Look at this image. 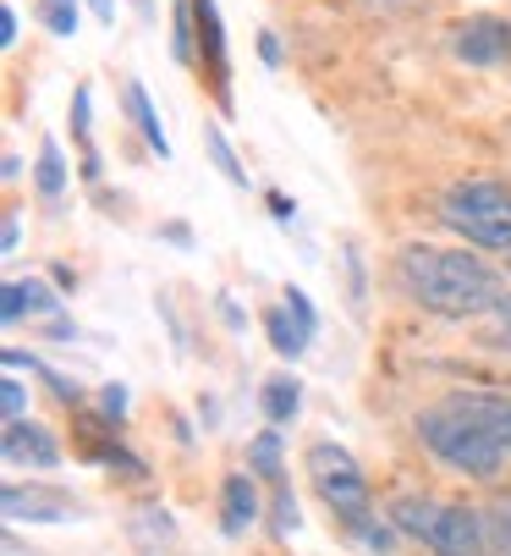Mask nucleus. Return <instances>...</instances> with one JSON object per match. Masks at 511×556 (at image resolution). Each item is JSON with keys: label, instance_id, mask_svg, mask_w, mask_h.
<instances>
[{"label": "nucleus", "instance_id": "nucleus-18", "mask_svg": "<svg viewBox=\"0 0 511 556\" xmlns=\"http://www.w3.org/2000/svg\"><path fill=\"white\" fill-rule=\"evenodd\" d=\"M199 50V17H193V0H177V12H170V55H177L182 66L193 61Z\"/></svg>", "mask_w": 511, "mask_h": 556}, {"label": "nucleus", "instance_id": "nucleus-10", "mask_svg": "<svg viewBox=\"0 0 511 556\" xmlns=\"http://www.w3.org/2000/svg\"><path fill=\"white\" fill-rule=\"evenodd\" d=\"M259 518V491H253V473H231L220 485V534L226 540H242Z\"/></svg>", "mask_w": 511, "mask_h": 556}, {"label": "nucleus", "instance_id": "nucleus-36", "mask_svg": "<svg viewBox=\"0 0 511 556\" xmlns=\"http://www.w3.org/2000/svg\"><path fill=\"white\" fill-rule=\"evenodd\" d=\"M506 265H511V249H506Z\"/></svg>", "mask_w": 511, "mask_h": 556}, {"label": "nucleus", "instance_id": "nucleus-35", "mask_svg": "<svg viewBox=\"0 0 511 556\" xmlns=\"http://www.w3.org/2000/svg\"><path fill=\"white\" fill-rule=\"evenodd\" d=\"M270 210H276V220H292V204H286L281 193H270Z\"/></svg>", "mask_w": 511, "mask_h": 556}, {"label": "nucleus", "instance_id": "nucleus-7", "mask_svg": "<svg viewBox=\"0 0 511 556\" xmlns=\"http://www.w3.org/2000/svg\"><path fill=\"white\" fill-rule=\"evenodd\" d=\"M193 17H199V50H204V66H209V89L215 100L231 111V55H226V23L215 12V0H193Z\"/></svg>", "mask_w": 511, "mask_h": 556}, {"label": "nucleus", "instance_id": "nucleus-26", "mask_svg": "<svg viewBox=\"0 0 511 556\" xmlns=\"http://www.w3.org/2000/svg\"><path fill=\"white\" fill-rule=\"evenodd\" d=\"M270 507H276V534H292V529L303 523V518H297V496L286 491V480L276 485V502H270Z\"/></svg>", "mask_w": 511, "mask_h": 556}, {"label": "nucleus", "instance_id": "nucleus-1", "mask_svg": "<svg viewBox=\"0 0 511 556\" xmlns=\"http://www.w3.org/2000/svg\"><path fill=\"white\" fill-rule=\"evenodd\" d=\"M396 287L418 308L440 314V320H484V314H495L500 298H506L500 270H489L478 254L430 249V243H412V249L396 254Z\"/></svg>", "mask_w": 511, "mask_h": 556}, {"label": "nucleus", "instance_id": "nucleus-13", "mask_svg": "<svg viewBox=\"0 0 511 556\" xmlns=\"http://www.w3.org/2000/svg\"><path fill=\"white\" fill-rule=\"evenodd\" d=\"M259 403H265V419L270 425H292L303 414V380L297 375H270L265 391H259Z\"/></svg>", "mask_w": 511, "mask_h": 556}, {"label": "nucleus", "instance_id": "nucleus-34", "mask_svg": "<svg viewBox=\"0 0 511 556\" xmlns=\"http://www.w3.org/2000/svg\"><path fill=\"white\" fill-rule=\"evenodd\" d=\"M89 7H94L100 23H116V0H89Z\"/></svg>", "mask_w": 511, "mask_h": 556}, {"label": "nucleus", "instance_id": "nucleus-5", "mask_svg": "<svg viewBox=\"0 0 511 556\" xmlns=\"http://www.w3.org/2000/svg\"><path fill=\"white\" fill-rule=\"evenodd\" d=\"M430 556H489V513L468 502H440V518L423 534Z\"/></svg>", "mask_w": 511, "mask_h": 556}, {"label": "nucleus", "instance_id": "nucleus-21", "mask_svg": "<svg viewBox=\"0 0 511 556\" xmlns=\"http://www.w3.org/2000/svg\"><path fill=\"white\" fill-rule=\"evenodd\" d=\"M204 143H209V154H215L220 177H226L231 188H247V172H242V161H237V149L226 143V132H220V127H204Z\"/></svg>", "mask_w": 511, "mask_h": 556}, {"label": "nucleus", "instance_id": "nucleus-6", "mask_svg": "<svg viewBox=\"0 0 511 556\" xmlns=\"http://www.w3.org/2000/svg\"><path fill=\"white\" fill-rule=\"evenodd\" d=\"M451 55L462 66H506L511 61V23L489 17V12L451 23Z\"/></svg>", "mask_w": 511, "mask_h": 556}, {"label": "nucleus", "instance_id": "nucleus-16", "mask_svg": "<svg viewBox=\"0 0 511 556\" xmlns=\"http://www.w3.org/2000/svg\"><path fill=\"white\" fill-rule=\"evenodd\" d=\"M265 337H270V348H276L281 358H303V348L314 342V337H308V331L292 320V308H286V303L265 314Z\"/></svg>", "mask_w": 511, "mask_h": 556}, {"label": "nucleus", "instance_id": "nucleus-20", "mask_svg": "<svg viewBox=\"0 0 511 556\" xmlns=\"http://www.w3.org/2000/svg\"><path fill=\"white\" fill-rule=\"evenodd\" d=\"M7 369H28V375H44V380H50V391L61 396V403H66V408H77V403H82V391H77V386H72L66 375H55V369H44L39 358H28V353H17V348H7Z\"/></svg>", "mask_w": 511, "mask_h": 556}, {"label": "nucleus", "instance_id": "nucleus-27", "mask_svg": "<svg viewBox=\"0 0 511 556\" xmlns=\"http://www.w3.org/2000/svg\"><path fill=\"white\" fill-rule=\"evenodd\" d=\"M0 408H7V425L12 419H23V408H28V396H23V380H17V369L0 380Z\"/></svg>", "mask_w": 511, "mask_h": 556}, {"label": "nucleus", "instance_id": "nucleus-12", "mask_svg": "<svg viewBox=\"0 0 511 556\" xmlns=\"http://www.w3.org/2000/svg\"><path fill=\"white\" fill-rule=\"evenodd\" d=\"M122 100H127V116H132V127L143 132V143L159 154V161H170V138H165L159 111H154V100H149V89L138 84V77H127V84H122Z\"/></svg>", "mask_w": 511, "mask_h": 556}, {"label": "nucleus", "instance_id": "nucleus-30", "mask_svg": "<svg viewBox=\"0 0 511 556\" xmlns=\"http://www.w3.org/2000/svg\"><path fill=\"white\" fill-rule=\"evenodd\" d=\"M17 243H23V220H17V215H7V231H0V249L17 254Z\"/></svg>", "mask_w": 511, "mask_h": 556}, {"label": "nucleus", "instance_id": "nucleus-22", "mask_svg": "<svg viewBox=\"0 0 511 556\" xmlns=\"http://www.w3.org/2000/svg\"><path fill=\"white\" fill-rule=\"evenodd\" d=\"M77 0H39V23L55 34V39H72L77 34Z\"/></svg>", "mask_w": 511, "mask_h": 556}, {"label": "nucleus", "instance_id": "nucleus-24", "mask_svg": "<svg viewBox=\"0 0 511 556\" xmlns=\"http://www.w3.org/2000/svg\"><path fill=\"white\" fill-rule=\"evenodd\" d=\"M489 513V556H511V496H500Z\"/></svg>", "mask_w": 511, "mask_h": 556}, {"label": "nucleus", "instance_id": "nucleus-17", "mask_svg": "<svg viewBox=\"0 0 511 556\" xmlns=\"http://www.w3.org/2000/svg\"><path fill=\"white\" fill-rule=\"evenodd\" d=\"M34 188L55 204L61 193H66V161H61V143L55 138H44L39 143V166H34Z\"/></svg>", "mask_w": 511, "mask_h": 556}, {"label": "nucleus", "instance_id": "nucleus-25", "mask_svg": "<svg viewBox=\"0 0 511 556\" xmlns=\"http://www.w3.org/2000/svg\"><path fill=\"white\" fill-rule=\"evenodd\" d=\"M484 320H489L484 342H489V348H506V353H511V292L500 298V308H495V314H484Z\"/></svg>", "mask_w": 511, "mask_h": 556}, {"label": "nucleus", "instance_id": "nucleus-15", "mask_svg": "<svg viewBox=\"0 0 511 556\" xmlns=\"http://www.w3.org/2000/svg\"><path fill=\"white\" fill-rule=\"evenodd\" d=\"M457 396H462V403L489 425V435L511 452V396H489V391H457Z\"/></svg>", "mask_w": 511, "mask_h": 556}, {"label": "nucleus", "instance_id": "nucleus-4", "mask_svg": "<svg viewBox=\"0 0 511 556\" xmlns=\"http://www.w3.org/2000/svg\"><path fill=\"white\" fill-rule=\"evenodd\" d=\"M440 220L468 237L473 249H495L506 254L511 249V182L500 177H468V182H451L440 193Z\"/></svg>", "mask_w": 511, "mask_h": 556}, {"label": "nucleus", "instance_id": "nucleus-2", "mask_svg": "<svg viewBox=\"0 0 511 556\" xmlns=\"http://www.w3.org/2000/svg\"><path fill=\"white\" fill-rule=\"evenodd\" d=\"M418 441L430 446L451 473H462V480H478V485H495L500 473H506V463H511V452L489 435V425L462 403L457 391L446 396V403H435V408L418 414Z\"/></svg>", "mask_w": 511, "mask_h": 556}, {"label": "nucleus", "instance_id": "nucleus-9", "mask_svg": "<svg viewBox=\"0 0 511 556\" xmlns=\"http://www.w3.org/2000/svg\"><path fill=\"white\" fill-rule=\"evenodd\" d=\"M7 518H17V523H61V518H77L82 507L66 496V491H44V485H7Z\"/></svg>", "mask_w": 511, "mask_h": 556}, {"label": "nucleus", "instance_id": "nucleus-32", "mask_svg": "<svg viewBox=\"0 0 511 556\" xmlns=\"http://www.w3.org/2000/svg\"><path fill=\"white\" fill-rule=\"evenodd\" d=\"M259 61L265 66H281V39L276 34H259Z\"/></svg>", "mask_w": 511, "mask_h": 556}, {"label": "nucleus", "instance_id": "nucleus-28", "mask_svg": "<svg viewBox=\"0 0 511 556\" xmlns=\"http://www.w3.org/2000/svg\"><path fill=\"white\" fill-rule=\"evenodd\" d=\"M286 308H292V320H297L308 337L319 331V314H314V303H308V292H303V287H286Z\"/></svg>", "mask_w": 511, "mask_h": 556}, {"label": "nucleus", "instance_id": "nucleus-11", "mask_svg": "<svg viewBox=\"0 0 511 556\" xmlns=\"http://www.w3.org/2000/svg\"><path fill=\"white\" fill-rule=\"evenodd\" d=\"M61 308V298L44 287V281H7V292H0V320H7V326H17L23 320V314H55Z\"/></svg>", "mask_w": 511, "mask_h": 556}, {"label": "nucleus", "instance_id": "nucleus-29", "mask_svg": "<svg viewBox=\"0 0 511 556\" xmlns=\"http://www.w3.org/2000/svg\"><path fill=\"white\" fill-rule=\"evenodd\" d=\"M100 408H105V419H122L127 414V386H105L100 391Z\"/></svg>", "mask_w": 511, "mask_h": 556}, {"label": "nucleus", "instance_id": "nucleus-33", "mask_svg": "<svg viewBox=\"0 0 511 556\" xmlns=\"http://www.w3.org/2000/svg\"><path fill=\"white\" fill-rule=\"evenodd\" d=\"M0 177H7V182L23 177V161H17V154H7V161H0Z\"/></svg>", "mask_w": 511, "mask_h": 556}, {"label": "nucleus", "instance_id": "nucleus-31", "mask_svg": "<svg viewBox=\"0 0 511 556\" xmlns=\"http://www.w3.org/2000/svg\"><path fill=\"white\" fill-rule=\"evenodd\" d=\"M0 45H7V50L17 45V12L12 7H0Z\"/></svg>", "mask_w": 511, "mask_h": 556}, {"label": "nucleus", "instance_id": "nucleus-8", "mask_svg": "<svg viewBox=\"0 0 511 556\" xmlns=\"http://www.w3.org/2000/svg\"><path fill=\"white\" fill-rule=\"evenodd\" d=\"M0 452H7L12 468H39V473L61 468V446H55V435H50L44 425H34V419H12L7 435H0Z\"/></svg>", "mask_w": 511, "mask_h": 556}, {"label": "nucleus", "instance_id": "nucleus-19", "mask_svg": "<svg viewBox=\"0 0 511 556\" xmlns=\"http://www.w3.org/2000/svg\"><path fill=\"white\" fill-rule=\"evenodd\" d=\"M247 468H253V473H259V480H270V485H281V473H286V468H281V435H276V430H265L259 441H253V446H247Z\"/></svg>", "mask_w": 511, "mask_h": 556}, {"label": "nucleus", "instance_id": "nucleus-14", "mask_svg": "<svg viewBox=\"0 0 511 556\" xmlns=\"http://www.w3.org/2000/svg\"><path fill=\"white\" fill-rule=\"evenodd\" d=\"M385 518H391L401 534L423 540V534H430V523L440 518V502H430V496H396V502L385 507Z\"/></svg>", "mask_w": 511, "mask_h": 556}, {"label": "nucleus", "instance_id": "nucleus-3", "mask_svg": "<svg viewBox=\"0 0 511 556\" xmlns=\"http://www.w3.org/2000/svg\"><path fill=\"white\" fill-rule=\"evenodd\" d=\"M303 468H308V480H314L319 502L341 518V529H347V534H358V540H363V534L380 523V513H374V491H369L363 468L353 463V452H347V446H335V441H314V446L303 452Z\"/></svg>", "mask_w": 511, "mask_h": 556}, {"label": "nucleus", "instance_id": "nucleus-23", "mask_svg": "<svg viewBox=\"0 0 511 556\" xmlns=\"http://www.w3.org/2000/svg\"><path fill=\"white\" fill-rule=\"evenodd\" d=\"M72 132H77L82 154H94V94H89V89L72 94Z\"/></svg>", "mask_w": 511, "mask_h": 556}]
</instances>
